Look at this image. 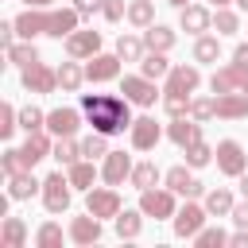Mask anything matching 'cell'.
Returning <instances> with one entry per match:
<instances>
[{"label":"cell","mask_w":248,"mask_h":248,"mask_svg":"<svg viewBox=\"0 0 248 248\" xmlns=\"http://www.w3.org/2000/svg\"><path fill=\"white\" fill-rule=\"evenodd\" d=\"M143 217H147L143 209H120V213L112 217V221H116V236H120V240H136V236L143 232Z\"/></svg>","instance_id":"cell-23"},{"label":"cell","mask_w":248,"mask_h":248,"mask_svg":"<svg viewBox=\"0 0 248 248\" xmlns=\"http://www.w3.org/2000/svg\"><path fill=\"white\" fill-rule=\"evenodd\" d=\"M23 240H27V225H23V217H4L0 244H4V248H23Z\"/></svg>","instance_id":"cell-28"},{"label":"cell","mask_w":248,"mask_h":248,"mask_svg":"<svg viewBox=\"0 0 248 248\" xmlns=\"http://www.w3.org/2000/svg\"><path fill=\"white\" fill-rule=\"evenodd\" d=\"M232 221H236V229H248V198L240 202V205H232V213H229Z\"/></svg>","instance_id":"cell-50"},{"label":"cell","mask_w":248,"mask_h":248,"mask_svg":"<svg viewBox=\"0 0 248 248\" xmlns=\"http://www.w3.org/2000/svg\"><path fill=\"white\" fill-rule=\"evenodd\" d=\"M4 54H8V62H16L19 70H23V66H35V62H39V50H35V43H31V39H23V43H12V46H8Z\"/></svg>","instance_id":"cell-32"},{"label":"cell","mask_w":248,"mask_h":248,"mask_svg":"<svg viewBox=\"0 0 248 248\" xmlns=\"http://www.w3.org/2000/svg\"><path fill=\"white\" fill-rule=\"evenodd\" d=\"M194 244H198V248H221V244H229V232H225V229H202V232L194 236Z\"/></svg>","instance_id":"cell-45"},{"label":"cell","mask_w":248,"mask_h":248,"mask_svg":"<svg viewBox=\"0 0 248 248\" xmlns=\"http://www.w3.org/2000/svg\"><path fill=\"white\" fill-rule=\"evenodd\" d=\"M70 240L74 244H97L101 240V217H93L85 209V217H74L70 221Z\"/></svg>","instance_id":"cell-21"},{"label":"cell","mask_w":248,"mask_h":248,"mask_svg":"<svg viewBox=\"0 0 248 248\" xmlns=\"http://www.w3.org/2000/svg\"><path fill=\"white\" fill-rule=\"evenodd\" d=\"M182 151H186V167H194V170L205 167V163H213V155H217L205 140H198V143H190V147H182Z\"/></svg>","instance_id":"cell-38"},{"label":"cell","mask_w":248,"mask_h":248,"mask_svg":"<svg viewBox=\"0 0 248 248\" xmlns=\"http://www.w3.org/2000/svg\"><path fill=\"white\" fill-rule=\"evenodd\" d=\"M116 54H120L124 62H140V58L147 54V43H143L140 35H120V39H116Z\"/></svg>","instance_id":"cell-30"},{"label":"cell","mask_w":248,"mask_h":248,"mask_svg":"<svg viewBox=\"0 0 248 248\" xmlns=\"http://www.w3.org/2000/svg\"><path fill=\"white\" fill-rule=\"evenodd\" d=\"M105 155H108V136H105V132H93V136L81 140V159H93V163H97V159H105Z\"/></svg>","instance_id":"cell-36"},{"label":"cell","mask_w":248,"mask_h":248,"mask_svg":"<svg viewBox=\"0 0 248 248\" xmlns=\"http://www.w3.org/2000/svg\"><path fill=\"white\" fill-rule=\"evenodd\" d=\"M35 244H39V248H58V244H62V229H58L54 221L39 225V232H35Z\"/></svg>","instance_id":"cell-42"},{"label":"cell","mask_w":248,"mask_h":248,"mask_svg":"<svg viewBox=\"0 0 248 248\" xmlns=\"http://www.w3.org/2000/svg\"><path fill=\"white\" fill-rule=\"evenodd\" d=\"M240 194H244V198H248V170H244V174H240Z\"/></svg>","instance_id":"cell-54"},{"label":"cell","mask_w":248,"mask_h":248,"mask_svg":"<svg viewBox=\"0 0 248 248\" xmlns=\"http://www.w3.org/2000/svg\"><path fill=\"white\" fill-rule=\"evenodd\" d=\"M205 209H209L213 217H225V213H232V194H229L225 186L209 190V194H205Z\"/></svg>","instance_id":"cell-37"},{"label":"cell","mask_w":248,"mask_h":248,"mask_svg":"<svg viewBox=\"0 0 248 248\" xmlns=\"http://www.w3.org/2000/svg\"><path fill=\"white\" fill-rule=\"evenodd\" d=\"M66 174H70L74 190H93V182H97V167H93V159H78L74 167H66Z\"/></svg>","instance_id":"cell-27"},{"label":"cell","mask_w":248,"mask_h":248,"mask_svg":"<svg viewBox=\"0 0 248 248\" xmlns=\"http://www.w3.org/2000/svg\"><path fill=\"white\" fill-rule=\"evenodd\" d=\"M178 23H182V31H190V35H205V31L213 27V12H209L205 4H186V8H178Z\"/></svg>","instance_id":"cell-15"},{"label":"cell","mask_w":248,"mask_h":248,"mask_svg":"<svg viewBox=\"0 0 248 248\" xmlns=\"http://www.w3.org/2000/svg\"><path fill=\"white\" fill-rule=\"evenodd\" d=\"M132 155H124V151H108L105 155V167H101V178H105V186H120L128 174H132Z\"/></svg>","instance_id":"cell-20"},{"label":"cell","mask_w":248,"mask_h":248,"mask_svg":"<svg viewBox=\"0 0 248 248\" xmlns=\"http://www.w3.org/2000/svg\"><path fill=\"white\" fill-rule=\"evenodd\" d=\"M19 81H23V89H27V93H54V89H58V70H50V66L35 62V66H23Z\"/></svg>","instance_id":"cell-8"},{"label":"cell","mask_w":248,"mask_h":248,"mask_svg":"<svg viewBox=\"0 0 248 248\" xmlns=\"http://www.w3.org/2000/svg\"><path fill=\"white\" fill-rule=\"evenodd\" d=\"M74 8L81 12V19H89V16H97L105 8V0H74Z\"/></svg>","instance_id":"cell-49"},{"label":"cell","mask_w":248,"mask_h":248,"mask_svg":"<svg viewBox=\"0 0 248 248\" xmlns=\"http://www.w3.org/2000/svg\"><path fill=\"white\" fill-rule=\"evenodd\" d=\"M232 62H236L240 70H248V43H240V46L232 50Z\"/></svg>","instance_id":"cell-51"},{"label":"cell","mask_w":248,"mask_h":248,"mask_svg":"<svg viewBox=\"0 0 248 248\" xmlns=\"http://www.w3.org/2000/svg\"><path fill=\"white\" fill-rule=\"evenodd\" d=\"M143 43H147V50H170L178 43V35L163 23H151V27H143Z\"/></svg>","instance_id":"cell-26"},{"label":"cell","mask_w":248,"mask_h":248,"mask_svg":"<svg viewBox=\"0 0 248 248\" xmlns=\"http://www.w3.org/2000/svg\"><path fill=\"white\" fill-rule=\"evenodd\" d=\"M78 23H81V12H78V8H54V12H46V8H27V12L16 16V31H19L23 39H35V35L66 39V35L78 31Z\"/></svg>","instance_id":"cell-2"},{"label":"cell","mask_w":248,"mask_h":248,"mask_svg":"<svg viewBox=\"0 0 248 248\" xmlns=\"http://www.w3.org/2000/svg\"><path fill=\"white\" fill-rule=\"evenodd\" d=\"M66 54L70 58H93V54H101V31L78 27L74 35H66Z\"/></svg>","instance_id":"cell-12"},{"label":"cell","mask_w":248,"mask_h":248,"mask_svg":"<svg viewBox=\"0 0 248 248\" xmlns=\"http://www.w3.org/2000/svg\"><path fill=\"white\" fill-rule=\"evenodd\" d=\"M163 108H167V116H190V97H182V93H163Z\"/></svg>","instance_id":"cell-43"},{"label":"cell","mask_w":248,"mask_h":248,"mask_svg":"<svg viewBox=\"0 0 248 248\" xmlns=\"http://www.w3.org/2000/svg\"><path fill=\"white\" fill-rule=\"evenodd\" d=\"M217 116L221 120L248 116V93H217Z\"/></svg>","instance_id":"cell-24"},{"label":"cell","mask_w":248,"mask_h":248,"mask_svg":"<svg viewBox=\"0 0 248 248\" xmlns=\"http://www.w3.org/2000/svg\"><path fill=\"white\" fill-rule=\"evenodd\" d=\"M198 85H202V70L182 62V66H170L163 93H182V97H194V89H198Z\"/></svg>","instance_id":"cell-9"},{"label":"cell","mask_w":248,"mask_h":248,"mask_svg":"<svg viewBox=\"0 0 248 248\" xmlns=\"http://www.w3.org/2000/svg\"><path fill=\"white\" fill-rule=\"evenodd\" d=\"M101 16H105L108 23H120V19H128V4H124V0H105Z\"/></svg>","instance_id":"cell-46"},{"label":"cell","mask_w":248,"mask_h":248,"mask_svg":"<svg viewBox=\"0 0 248 248\" xmlns=\"http://www.w3.org/2000/svg\"><path fill=\"white\" fill-rule=\"evenodd\" d=\"M205 4H213V8H229L232 0H205Z\"/></svg>","instance_id":"cell-55"},{"label":"cell","mask_w":248,"mask_h":248,"mask_svg":"<svg viewBox=\"0 0 248 248\" xmlns=\"http://www.w3.org/2000/svg\"><path fill=\"white\" fill-rule=\"evenodd\" d=\"M213 27H217V35H236L240 31V16L229 12V8H217L213 12Z\"/></svg>","instance_id":"cell-39"},{"label":"cell","mask_w":248,"mask_h":248,"mask_svg":"<svg viewBox=\"0 0 248 248\" xmlns=\"http://www.w3.org/2000/svg\"><path fill=\"white\" fill-rule=\"evenodd\" d=\"M205 217H209V209L205 205H194V202H186L178 213H174V236H198L202 229H205Z\"/></svg>","instance_id":"cell-11"},{"label":"cell","mask_w":248,"mask_h":248,"mask_svg":"<svg viewBox=\"0 0 248 248\" xmlns=\"http://www.w3.org/2000/svg\"><path fill=\"white\" fill-rule=\"evenodd\" d=\"M167 4H170V8H186L190 0H167Z\"/></svg>","instance_id":"cell-56"},{"label":"cell","mask_w":248,"mask_h":248,"mask_svg":"<svg viewBox=\"0 0 248 248\" xmlns=\"http://www.w3.org/2000/svg\"><path fill=\"white\" fill-rule=\"evenodd\" d=\"M190 116H194V120L217 116V97H190Z\"/></svg>","instance_id":"cell-40"},{"label":"cell","mask_w":248,"mask_h":248,"mask_svg":"<svg viewBox=\"0 0 248 248\" xmlns=\"http://www.w3.org/2000/svg\"><path fill=\"white\" fill-rule=\"evenodd\" d=\"M120 93H124L132 105H140V108H151V105L159 101V89H155V81H151V78H143V74H124V81H120Z\"/></svg>","instance_id":"cell-4"},{"label":"cell","mask_w":248,"mask_h":248,"mask_svg":"<svg viewBox=\"0 0 248 248\" xmlns=\"http://www.w3.org/2000/svg\"><path fill=\"white\" fill-rule=\"evenodd\" d=\"M78 124H81V108H50L46 112V132L50 136H74L78 132Z\"/></svg>","instance_id":"cell-19"},{"label":"cell","mask_w":248,"mask_h":248,"mask_svg":"<svg viewBox=\"0 0 248 248\" xmlns=\"http://www.w3.org/2000/svg\"><path fill=\"white\" fill-rule=\"evenodd\" d=\"M35 194H43V182H39L31 170H19V174L8 178V198H12V202H27V198H35Z\"/></svg>","instance_id":"cell-22"},{"label":"cell","mask_w":248,"mask_h":248,"mask_svg":"<svg viewBox=\"0 0 248 248\" xmlns=\"http://www.w3.org/2000/svg\"><path fill=\"white\" fill-rule=\"evenodd\" d=\"M81 112L93 124V132H105V136L132 128V101L116 93H81Z\"/></svg>","instance_id":"cell-1"},{"label":"cell","mask_w":248,"mask_h":248,"mask_svg":"<svg viewBox=\"0 0 248 248\" xmlns=\"http://www.w3.org/2000/svg\"><path fill=\"white\" fill-rule=\"evenodd\" d=\"M16 128H19V108H16L12 101H4V108H0V136L8 140Z\"/></svg>","instance_id":"cell-44"},{"label":"cell","mask_w":248,"mask_h":248,"mask_svg":"<svg viewBox=\"0 0 248 248\" xmlns=\"http://www.w3.org/2000/svg\"><path fill=\"white\" fill-rule=\"evenodd\" d=\"M16 35H19V31H16V19H4V23H0V46L8 50V46L16 43Z\"/></svg>","instance_id":"cell-48"},{"label":"cell","mask_w":248,"mask_h":248,"mask_svg":"<svg viewBox=\"0 0 248 248\" xmlns=\"http://www.w3.org/2000/svg\"><path fill=\"white\" fill-rule=\"evenodd\" d=\"M244 93H248V81H244Z\"/></svg>","instance_id":"cell-57"},{"label":"cell","mask_w":248,"mask_h":248,"mask_svg":"<svg viewBox=\"0 0 248 248\" xmlns=\"http://www.w3.org/2000/svg\"><path fill=\"white\" fill-rule=\"evenodd\" d=\"M217 170L229 174V178H240L248 170V155H244V147L236 140H221L217 143Z\"/></svg>","instance_id":"cell-6"},{"label":"cell","mask_w":248,"mask_h":248,"mask_svg":"<svg viewBox=\"0 0 248 248\" xmlns=\"http://www.w3.org/2000/svg\"><path fill=\"white\" fill-rule=\"evenodd\" d=\"M27 8H50V0H23Z\"/></svg>","instance_id":"cell-53"},{"label":"cell","mask_w":248,"mask_h":248,"mask_svg":"<svg viewBox=\"0 0 248 248\" xmlns=\"http://www.w3.org/2000/svg\"><path fill=\"white\" fill-rule=\"evenodd\" d=\"M140 209L147 213V217H155V221H167V217H174L178 209H174V190L167 186V190H140Z\"/></svg>","instance_id":"cell-5"},{"label":"cell","mask_w":248,"mask_h":248,"mask_svg":"<svg viewBox=\"0 0 248 248\" xmlns=\"http://www.w3.org/2000/svg\"><path fill=\"white\" fill-rule=\"evenodd\" d=\"M140 74H143V78H151V81H159V78H167V74H170V62H167V50H147V54L140 58Z\"/></svg>","instance_id":"cell-25"},{"label":"cell","mask_w":248,"mask_h":248,"mask_svg":"<svg viewBox=\"0 0 248 248\" xmlns=\"http://www.w3.org/2000/svg\"><path fill=\"white\" fill-rule=\"evenodd\" d=\"M70 198H74L70 174L54 170V174L43 178V205H46V213H66V209H70Z\"/></svg>","instance_id":"cell-3"},{"label":"cell","mask_w":248,"mask_h":248,"mask_svg":"<svg viewBox=\"0 0 248 248\" xmlns=\"http://www.w3.org/2000/svg\"><path fill=\"white\" fill-rule=\"evenodd\" d=\"M229 244H232V248H248V229L232 232V236H229Z\"/></svg>","instance_id":"cell-52"},{"label":"cell","mask_w":248,"mask_h":248,"mask_svg":"<svg viewBox=\"0 0 248 248\" xmlns=\"http://www.w3.org/2000/svg\"><path fill=\"white\" fill-rule=\"evenodd\" d=\"M167 140L178 143V147L198 143V140H202V120H194V116H174V120L167 124Z\"/></svg>","instance_id":"cell-16"},{"label":"cell","mask_w":248,"mask_h":248,"mask_svg":"<svg viewBox=\"0 0 248 248\" xmlns=\"http://www.w3.org/2000/svg\"><path fill=\"white\" fill-rule=\"evenodd\" d=\"M81 81H85V70L78 66V58H70V62H62V66H58V85H62L66 93H78V89H81Z\"/></svg>","instance_id":"cell-29"},{"label":"cell","mask_w":248,"mask_h":248,"mask_svg":"<svg viewBox=\"0 0 248 248\" xmlns=\"http://www.w3.org/2000/svg\"><path fill=\"white\" fill-rule=\"evenodd\" d=\"M85 209L93 217H116L124 205H120L116 186H93V190H85Z\"/></svg>","instance_id":"cell-7"},{"label":"cell","mask_w":248,"mask_h":248,"mask_svg":"<svg viewBox=\"0 0 248 248\" xmlns=\"http://www.w3.org/2000/svg\"><path fill=\"white\" fill-rule=\"evenodd\" d=\"M221 58V39L217 35H198L194 39V62H217Z\"/></svg>","instance_id":"cell-31"},{"label":"cell","mask_w":248,"mask_h":248,"mask_svg":"<svg viewBox=\"0 0 248 248\" xmlns=\"http://www.w3.org/2000/svg\"><path fill=\"white\" fill-rule=\"evenodd\" d=\"M54 147H50V136H46V128H35V132H27V140H23V147H19V167L23 170H31L39 159H46Z\"/></svg>","instance_id":"cell-10"},{"label":"cell","mask_w":248,"mask_h":248,"mask_svg":"<svg viewBox=\"0 0 248 248\" xmlns=\"http://www.w3.org/2000/svg\"><path fill=\"white\" fill-rule=\"evenodd\" d=\"M128 140H132L136 151H151V147L163 140V128L155 124V116H136L132 128H128Z\"/></svg>","instance_id":"cell-13"},{"label":"cell","mask_w":248,"mask_h":248,"mask_svg":"<svg viewBox=\"0 0 248 248\" xmlns=\"http://www.w3.org/2000/svg\"><path fill=\"white\" fill-rule=\"evenodd\" d=\"M0 167H4V174L12 178V174H19L23 167H19V147H8L4 151V159H0Z\"/></svg>","instance_id":"cell-47"},{"label":"cell","mask_w":248,"mask_h":248,"mask_svg":"<svg viewBox=\"0 0 248 248\" xmlns=\"http://www.w3.org/2000/svg\"><path fill=\"white\" fill-rule=\"evenodd\" d=\"M19 128H23V132H35V128H46V112H43V108H35V105H27V108H19Z\"/></svg>","instance_id":"cell-41"},{"label":"cell","mask_w":248,"mask_h":248,"mask_svg":"<svg viewBox=\"0 0 248 248\" xmlns=\"http://www.w3.org/2000/svg\"><path fill=\"white\" fill-rule=\"evenodd\" d=\"M244 81H248V70H240L236 62H229V66L213 70L209 89H213V93H244Z\"/></svg>","instance_id":"cell-14"},{"label":"cell","mask_w":248,"mask_h":248,"mask_svg":"<svg viewBox=\"0 0 248 248\" xmlns=\"http://www.w3.org/2000/svg\"><path fill=\"white\" fill-rule=\"evenodd\" d=\"M128 182H132L136 190H151V186L159 182V167H155V163H136L132 174H128Z\"/></svg>","instance_id":"cell-34"},{"label":"cell","mask_w":248,"mask_h":248,"mask_svg":"<svg viewBox=\"0 0 248 248\" xmlns=\"http://www.w3.org/2000/svg\"><path fill=\"white\" fill-rule=\"evenodd\" d=\"M120 54H93L85 62V81H112L120 74Z\"/></svg>","instance_id":"cell-18"},{"label":"cell","mask_w":248,"mask_h":248,"mask_svg":"<svg viewBox=\"0 0 248 248\" xmlns=\"http://www.w3.org/2000/svg\"><path fill=\"white\" fill-rule=\"evenodd\" d=\"M62 167H74L78 159H81V143L74 140V136H58V143H54V151H50Z\"/></svg>","instance_id":"cell-33"},{"label":"cell","mask_w":248,"mask_h":248,"mask_svg":"<svg viewBox=\"0 0 248 248\" xmlns=\"http://www.w3.org/2000/svg\"><path fill=\"white\" fill-rule=\"evenodd\" d=\"M163 178H167V186H170L178 198H202V194H205V186H202V182H198V178H194L182 163H178V167H170Z\"/></svg>","instance_id":"cell-17"},{"label":"cell","mask_w":248,"mask_h":248,"mask_svg":"<svg viewBox=\"0 0 248 248\" xmlns=\"http://www.w3.org/2000/svg\"><path fill=\"white\" fill-rule=\"evenodd\" d=\"M128 23L132 27H151L155 23V4L151 0H132L128 4Z\"/></svg>","instance_id":"cell-35"}]
</instances>
